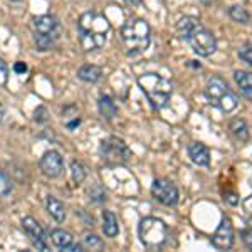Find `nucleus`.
I'll return each instance as SVG.
<instances>
[{
    "mask_svg": "<svg viewBox=\"0 0 252 252\" xmlns=\"http://www.w3.org/2000/svg\"><path fill=\"white\" fill-rule=\"evenodd\" d=\"M177 31L182 39L192 46L195 54L202 56V58H209L217 51V40L215 35L207 27L198 22L195 17H184L178 20Z\"/></svg>",
    "mask_w": 252,
    "mask_h": 252,
    "instance_id": "f257e3e1",
    "label": "nucleus"
},
{
    "mask_svg": "<svg viewBox=\"0 0 252 252\" xmlns=\"http://www.w3.org/2000/svg\"><path fill=\"white\" fill-rule=\"evenodd\" d=\"M109 29H111V26H109L108 19L104 15L96 14V12H86V14H83L78 22L81 47L88 52L101 49L106 44Z\"/></svg>",
    "mask_w": 252,
    "mask_h": 252,
    "instance_id": "f03ea898",
    "label": "nucleus"
},
{
    "mask_svg": "<svg viewBox=\"0 0 252 252\" xmlns=\"http://www.w3.org/2000/svg\"><path fill=\"white\" fill-rule=\"evenodd\" d=\"M121 39H123L126 54L135 56L148 49L150 39H152V29L148 22L143 19H133L123 26L121 29Z\"/></svg>",
    "mask_w": 252,
    "mask_h": 252,
    "instance_id": "7ed1b4c3",
    "label": "nucleus"
},
{
    "mask_svg": "<svg viewBox=\"0 0 252 252\" xmlns=\"http://www.w3.org/2000/svg\"><path fill=\"white\" fill-rule=\"evenodd\" d=\"M138 86L141 88V91L145 93L148 101L155 109L165 108L173 93L172 83L166 78H163V76L155 74V72L140 76L138 78Z\"/></svg>",
    "mask_w": 252,
    "mask_h": 252,
    "instance_id": "20e7f679",
    "label": "nucleus"
},
{
    "mask_svg": "<svg viewBox=\"0 0 252 252\" xmlns=\"http://www.w3.org/2000/svg\"><path fill=\"white\" fill-rule=\"evenodd\" d=\"M31 27L34 32V42L37 51H51L61 32L58 19L52 15H40L32 20Z\"/></svg>",
    "mask_w": 252,
    "mask_h": 252,
    "instance_id": "39448f33",
    "label": "nucleus"
},
{
    "mask_svg": "<svg viewBox=\"0 0 252 252\" xmlns=\"http://www.w3.org/2000/svg\"><path fill=\"white\" fill-rule=\"evenodd\" d=\"M205 96L210 101V104L220 108L222 111L230 113L237 108V96L230 91V88L227 86V83L219 76H212L207 81L205 86Z\"/></svg>",
    "mask_w": 252,
    "mask_h": 252,
    "instance_id": "423d86ee",
    "label": "nucleus"
},
{
    "mask_svg": "<svg viewBox=\"0 0 252 252\" xmlns=\"http://www.w3.org/2000/svg\"><path fill=\"white\" fill-rule=\"evenodd\" d=\"M138 234H140V241L143 242L145 247H148V249H158L166 241L168 227L160 219L146 217L138 225Z\"/></svg>",
    "mask_w": 252,
    "mask_h": 252,
    "instance_id": "0eeeda50",
    "label": "nucleus"
},
{
    "mask_svg": "<svg viewBox=\"0 0 252 252\" xmlns=\"http://www.w3.org/2000/svg\"><path fill=\"white\" fill-rule=\"evenodd\" d=\"M101 157L109 165H125L131 158V150L126 146L125 141L111 136L101 143Z\"/></svg>",
    "mask_w": 252,
    "mask_h": 252,
    "instance_id": "6e6552de",
    "label": "nucleus"
},
{
    "mask_svg": "<svg viewBox=\"0 0 252 252\" xmlns=\"http://www.w3.org/2000/svg\"><path fill=\"white\" fill-rule=\"evenodd\" d=\"M152 195L160 204L166 207H175L178 204V189L170 180L158 178L152 185Z\"/></svg>",
    "mask_w": 252,
    "mask_h": 252,
    "instance_id": "1a4fd4ad",
    "label": "nucleus"
},
{
    "mask_svg": "<svg viewBox=\"0 0 252 252\" xmlns=\"http://www.w3.org/2000/svg\"><path fill=\"white\" fill-rule=\"evenodd\" d=\"M234 244V227L227 217H223L219 223L217 230L212 235V246L219 251H229Z\"/></svg>",
    "mask_w": 252,
    "mask_h": 252,
    "instance_id": "9d476101",
    "label": "nucleus"
},
{
    "mask_svg": "<svg viewBox=\"0 0 252 252\" xmlns=\"http://www.w3.org/2000/svg\"><path fill=\"white\" fill-rule=\"evenodd\" d=\"M22 227L24 230L27 232V235L32 239L34 246L37 247L39 251H49V246H47V237H46V232L44 229L39 225V222L32 217H24L22 219Z\"/></svg>",
    "mask_w": 252,
    "mask_h": 252,
    "instance_id": "9b49d317",
    "label": "nucleus"
},
{
    "mask_svg": "<svg viewBox=\"0 0 252 252\" xmlns=\"http://www.w3.org/2000/svg\"><path fill=\"white\" fill-rule=\"evenodd\" d=\"M40 170H42V173L49 178L59 177L64 170L63 157H61L58 152H47L46 155L40 158Z\"/></svg>",
    "mask_w": 252,
    "mask_h": 252,
    "instance_id": "f8f14e48",
    "label": "nucleus"
},
{
    "mask_svg": "<svg viewBox=\"0 0 252 252\" xmlns=\"http://www.w3.org/2000/svg\"><path fill=\"white\" fill-rule=\"evenodd\" d=\"M189 157L192 161L198 166H209L210 165V152L205 145L202 143H192L189 146Z\"/></svg>",
    "mask_w": 252,
    "mask_h": 252,
    "instance_id": "ddd939ff",
    "label": "nucleus"
},
{
    "mask_svg": "<svg viewBox=\"0 0 252 252\" xmlns=\"http://www.w3.org/2000/svg\"><path fill=\"white\" fill-rule=\"evenodd\" d=\"M46 207H47V212L51 214V217L54 219L56 222L63 223L66 220V207H64L63 202H59L58 198L49 195L46 198Z\"/></svg>",
    "mask_w": 252,
    "mask_h": 252,
    "instance_id": "4468645a",
    "label": "nucleus"
},
{
    "mask_svg": "<svg viewBox=\"0 0 252 252\" xmlns=\"http://www.w3.org/2000/svg\"><path fill=\"white\" fill-rule=\"evenodd\" d=\"M51 241L54 244L58 249L61 251H67L69 247L74 244V237L64 229H54L51 232Z\"/></svg>",
    "mask_w": 252,
    "mask_h": 252,
    "instance_id": "2eb2a0df",
    "label": "nucleus"
},
{
    "mask_svg": "<svg viewBox=\"0 0 252 252\" xmlns=\"http://www.w3.org/2000/svg\"><path fill=\"white\" fill-rule=\"evenodd\" d=\"M234 79L239 89L247 99H252V72L249 71H235Z\"/></svg>",
    "mask_w": 252,
    "mask_h": 252,
    "instance_id": "dca6fc26",
    "label": "nucleus"
},
{
    "mask_svg": "<svg viewBox=\"0 0 252 252\" xmlns=\"http://www.w3.org/2000/svg\"><path fill=\"white\" fill-rule=\"evenodd\" d=\"M101 76H103V71L94 64H86L78 71V78L81 81H86V83H97L101 79Z\"/></svg>",
    "mask_w": 252,
    "mask_h": 252,
    "instance_id": "f3484780",
    "label": "nucleus"
},
{
    "mask_svg": "<svg viewBox=\"0 0 252 252\" xmlns=\"http://www.w3.org/2000/svg\"><path fill=\"white\" fill-rule=\"evenodd\" d=\"M103 232L106 237H116L118 232H120L116 215L109 212V210H104L103 212Z\"/></svg>",
    "mask_w": 252,
    "mask_h": 252,
    "instance_id": "a211bd4d",
    "label": "nucleus"
},
{
    "mask_svg": "<svg viewBox=\"0 0 252 252\" xmlns=\"http://www.w3.org/2000/svg\"><path fill=\"white\" fill-rule=\"evenodd\" d=\"M99 113L106 120H113L118 115V106L113 103V99L109 96H101L99 97Z\"/></svg>",
    "mask_w": 252,
    "mask_h": 252,
    "instance_id": "6ab92c4d",
    "label": "nucleus"
},
{
    "mask_svg": "<svg viewBox=\"0 0 252 252\" xmlns=\"http://www.w3.org/2000/svg\"><path fill=\"white\" fill-rule=\"evenodd\" d=\"M230 131L234 133V136L237 138L239 141L249 140V128H247V123L244 120H234L232 123H230Z\"/></svg>",
    "mask_w": 252,
    "mask_h": 252,
    "instance_id": "aec40b11",
    "label": "nucleus"
},
{
    "mask_svg": "<svg viewBox=\"0 0 252 252\" xmlns=\"http://www.w3.org/2000/svg\"><path fill=\"white\" fill-rule=\"evenodd\" d=\"M229 15H230V19L239 24H249V20H251V14L241 5H234L232 9L229 10Z\"/></svg>",
    "mask_w": 252,
    "mask_h": 252,
    "instance_id": "412c9836",
    "label": "nucleus"
},
{
    "mask_svg": "<svg viewBox=\"0 0 252 252\" xmlns=\"http://www.w3.org/2000/svg\"><path fill=\"white\" fill-rule=\"evenodd\" d=\"M71 177H72V180H74V184L84 182V178H86V170H84V166L81 161H78V160L71 161Z\"/></svg>",
    "mask_w": 252,
    "mask_h": 252,
    "instance_id": "4be33fe9",
    "label": "nucleus"
},
{
    "mask_svg": "<svg viewBox=\"0 0 252 252\" xmlns=\"http://www.w3.org/2000/svg\"><path fill=\"white\" fill-rule=\"evenodd\" d=\"M83 246L88 247V249H101L103 247V242L99 241V237H96V235L93 234H86L83 239Z\"/></svg>",
    "mask_w": 252,
    "mask_h": 252,
    "instance_id": "5701e85b",
    "label": "nucleus"
},
{
    "mask_svg": "<svg viewBox=\"0 0 252 252\" xmlns=\"http://www.w3.org/2000/svg\"><path fill=\"white\" fill-rule=\"evenodd\" d=\"M12 190V182L3 172H0V197H5Z\"/></svg>",
    "mask_w": 252,
    "mask_h": 252,
    "instance_id": "b1692460",
    "label": "nucleus"
},
{
    "mask_svg": "<svg viewBox=\"0 0 252 252\" xmlns=\"http://www.w3.org/2000/svg\"><path fill=\"white\" fill-rule=\"evenodd\" d=\"M239 58H241L244 63L252 64V42H247L239 49Z\"/></svg>",
    "mask_w": 252,
    "mask_h": 252,
    "instance_id": "393cba45",
    "label": "nucleus"
},
{
    "mask_svg": "<svg viewBox=\"0 0 252 252\" xmlns=\"http://www.w3.org/2000/svg\"><path fill=\"white\" fill-rule=\"evenodd\" d=\"M7 79H9V67H7V64L0 59V86L7 84Z\"/></svg>",
    "mask_w": 252,
    "mask_h": 252,
    "instance_id": "a878e982",
    "label": "nucleus"
},
{
    "mask_svg": "<svg viewBox=\"0 0 252 252\" xmlns=\"http://www.w3.org/2000/svg\"><path fill=\"white\" fill-rule=\"evenodd\" d=\"M241 235H242L244 244H246L249 249H252V229H244L241 232Z\"/></svg>",
    "mask_w": 252,
    "mask_h": 252,
    "instance_id": "bb28decb",
    "label": "nucleus"
},
{
    "mask_svg": "<svg viewBox=\"0 0 252 252\" xmlns=\"http://www.w3.org/2000/svg\"><path fill=\"white\" fill-rule=\"evenodd\" d=\"M14 71L17 72V74H26L27 72V64H24V63H15L14 64Z\"/></svg>",
    "mask_w": 252,
    "mask_h": 252,
    "instance_id": "cd10ccee",
    "label": "nucleus"
},
{
    "mask_svg": "<svg viewBox=\"0 0 252 252\" xmlns=\"http://www.w3.org/2000/svg\"><path fill=\"white\" fill-rule=\"evenodd\" d=\"M244 209H246V212L249 214V217L252 219V195L249 198H246V202H244Z\"/></svg>",
    "mask_w": 252,
    "mask_h": 252,
    "instance_id": "c85d7f7f",
    "label": "nucleus"
},
{
    "mask_svg": "<svg viewBox=\"0 0 252 252\" xmlns=\"http://www.w3.org/2000/svg\"><path fill=\"white\" fill-rule=\"evenodd\" d=\"M67 252H83V246H81V244H72L71 247H69L67 249Z\"/></svg>",
    "mask_w": 252,
    "mask_h": 252,
    "instance_id": "c756f323",
    "label": "nucleus"
},
{
    "mask_svg": "<svg viewBox=\"0 0 252 252\" xmlns=\"http://www.w3.org/2000/svg\"><path fill=\"white\" fill-rule=\"evenodd\" d=\"M235 197H237V195H235V193H232V192L225 195V198H227V200L230 202V204H237V202H239V200H237V198H235Z\"/></svg>",
    "mask_w": 252,
    "mask_h": 252,
    "instance_id": "7c9ffc66",
    "label": "nucleus"
},
{
    "mask_svg": "<svg viewBox=\"0 0 252 252\" xmlns=\"http://www.w3.org/2000/svg\"><path fill=\"white\" fill-rule=\"evenodd\" d=\"M141 2H143V0H125V3H126V5H131V7L140 5Z\"/></svg>",
    "mask_w": 252,
    "mask_h": 252,
    "instance_id": "2f4dec72",
    "label": "nucleus"
},
{
    "mask_svg": "<svg viewBox=\"0 0 252 252\" xmlns=\"http://www.w3.org/2000/svg\"><path fill=\"white\" fill-rule=\"evenodd\" d=\"M35 113H37V115H39V113H42V115H46V109H44V108H39ZM35 120H37V121H46V116H39V118H35Z\"/></svg>",
    "mask_w": 252,
    "mask_h": 252,
    "instance_id": "473e14b6",
    "label": "nucleus"
},
{
    "mask_svg": "<svg viewBox=\"0 0 252 252\" xmlns=\"http://www.w3.org/2000/svg\"><path fill=\"white\" fill-rule=\"evenodd\" d=\"M12 2H20V0H12Z\"/></svg>",
    "mask_w": 252,
    "mask_h": 252,
    "instance_id": "72a5a7b5",
    "label": "nucleus"
}]
</instances>
